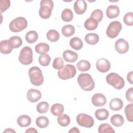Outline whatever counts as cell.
<instances>
[{"mask_svg": "<svg viewBox=\"0 0 133 133\" xmlns=\"http://www.w3.org/2000/svg\"><path fill=\"white\" fill-rule=\"evenodd\" d=\"M80 87L85 91H91L95 88V82L91 76L88 73H81L77 77Z\"/></svg>", "mask_w": 133, "mask_h": 133, "instance_id": "1", "label": "cell"}, {"mask_svg": "<svg viewBox=\"0 0 133 133\" xmlns=\"http://www.w3.org/2000/svg\"><path fill=\"white\" fill-rule=\"evenodd\" d=\"M31 83L35 86H40L44 82V77L41 69L37 66L31 68L28 72Z\"/></svg>", "mask_w": 133, "mask_h": 133, "instance_id": "2", "label": "cell"}, {"mask_svg": "<svg viewBox=\"0 0 133 133\" xmlns=\"http://www.w3.org/2000/svg\"><path fill=\"white\" fill-rule=\"evenodd\" d=\"M54 8V3L51 0H42L40 2L39 9V16L44 19H48L51 14Z\"/></svg>", "mask_w": 133, "mask_h": 133, "instance_id": "3", "label": "cell"}, {"mask_svg": "<svg viewBox=\"0 0 133 133\" xmlns=\"http://www.w3.org/2000/svg\"><path fill=\"white\" fill-rule=\"evenodd\" d=\"M107 82L116 89H122L125 85V82L122 77L118 74L112 72L106 76Z\"/></svg>", "mask_w": 133, "mask_h": 133, "instance_id": "4", "label": "cell"}, {"mask_svg": "<svg viewBox=\"0 0 133 133\" xmlns=\"http://www.w3.org/2000/svg\"><path fill=\"white\" fill-rule=\"evenodd\" d=\"M76 70L75 67L72 64H66L59 70L58 72V77L62 79L66 80L72 78L75 75Z\"/></svg>", "mask_w": 133, "mask_h": 133, "instance_id": "5", "label": "cell"}, {"mask_svg": "<svg viewBox=\"0 0 133 133\" xmlns=\"http://www.w3.org/2000/svg\"><path fill=\"white\" fill-rule=\"evenodd\" d=\"M28 25V22L24 17H19L9 23V29L12 32H19L25 29Z\"/></svg>", "mask_w": 133, "mask_h": 133, "instance_id": "6", "label": "cell"}, {"mask_svg": "<svg viewBox=\"0 0 133 133\" xmlns=\"http://www.w3.org/2000/svg\"><path fill=\"white\" fill-rule=\"evenodd\" d=\"M19 61L23 65H29L33 62V51L31 47H24L20 51Z\"/></svg>", "mask_w": 133, "mask_h": 133, "instance_id": "7", "label": "cell"}, {"mask_svg": "<svg viewBox=\"0 0 133 133\" xmlns=\"http://www.w3.org/2000/svg\"><path fill=\"white\" fill-rule=\"evenodd\" d=\"M122 28L121 22L117 21L111 22L108 25L106 30V34L108 37L114 38L116 37Z\"/></svg>", "mask_w": 133, "mask_h": 133, "instance_id": "8", "label": "cell"}, {"mask_svg": "<svg viewBox=\"0 0 133 133\" xmlns=\"http://www.w3.org/2000/svg\"><path fill=\"white\" fill-rule=\"evenodd\" d=\"M76 122L79 126L86 128H91L94 125L93 118L85 113L78 114L76 116Z\"/></svg>", "mask_w": 133, "mask_h": 133, "instance_id": "9", "label": "cell"}, {"mask_svg": "<svg viewBox=\"0 0 133 133\" xmlns=\"http://www.w3.org/2000/svg\"><path fill=\"white\" fill-rule=\"evenodd\" d=\"M115 48L119 54H123L128 51L129 44L125 39L119 38L115 42Z\"/></svg>", "mask_w": 133, "mask_h": 133, "instance_id": "10", "label": "cell"}, {"mask_svg": "<svg viewBox=\"0 0 133 133\" xmlns=\"http://www.w3.org/2000/svg\"><path fill=\"white\" fill-rule=\"evenodd\" d=\"M111 68L110 62L105 58H101L99 59L96 62V68L100 72L105 73Z\"/></svg>", "mask_w": 133, "mask_h": 133, "instance_id": "11", "label": "cell"}, {"mask_svg": "<svg viewBox=\"0 0 133 133\" xmlns=\"http://www.w3.org/2000/svg\"><path fill=\"white\" fill-rule=\"evenodd\" d=\"M42 97V94L39 90L35 89H30L27 91L26 98L28 100L32 103L38 101Z\"/></svg>", "mask_w": 133, "mask_h": 133, "instance_id": "12", "label": "cell"}, {"mask_svg": "<svg viewBox=\"0 0 133 133\" xmlns=\"http://www.w3.org/2000/svg\"><path fill=\"white\" fill-rule=\"evenodd\" d=\"M91 102L96 107H102L105 104L107 99L105 96L101 93L94 94L91 98Z\"/></svg>", "mask_w": 133, "mask_h": 133, "instance_id": "13", "label": "cell"}, {"mask_svg": "<svg viewBox=\"0 0 133 133\" xmlns=\"http://www.w3.org/2000/svg\"><path fill=\"white\" fill-rule=\"evenodd\" d=\"M87 5L84 0H77L74 4V9L75 12L78 15L84 14L87 9Z\"/></svg>", "mask_w": 133, "mask_h": 133, "instance_id": "14", "label": "cell"}, {"mask_svg": "<svg viewBox=\"0 0 133 133\" xmlns=\"http://www.w3.org/2000/svg\"><path fill=\"white\" fill-rule=\"evenodd\" d=\"M63 58L68 62H74L78 58V55L75 51L68 49L63 52Z\"/></svg>", "mask_w": 133, "mask_h": 133, "instance_id": "15", "label": "cell"}, {"mask_svg": "<svg viewBox=\"0 0 133 133\" xmlns=\"http://www.w3.org/2000/svg\"><path fill=\"white\" fill-rule=\"evenodd\" d=\"M14 48L12 47L9 39L3 40L0 43V51L3 54H10Z\"/></svg>", "mask_w": 133, "mask_h": 133, "instance_id": "16", "label": "cell"}, {"mask_svg": "<svg viewBox=\"0 0 133 133\" xmlns=\"http://www.w3.org/2000/svg\"><path fill=\"white\" fill-rule=\"evenodd\" d=\"M119 8L117 5H110L106 10L107 16L110 19L116 18L119 14Z\"/></svg>", "mask_w": 133, "mask_h": 133, "instance_id": "17", "label": "cell"}, {"mask_svg": "<svg viewBox=\"0 0 133 133\" xmlns=\"http://www.w3.org/2000/svg\"><path fill=\"white\" fill-rule=\"evenodd\" d=\"M123 107V101L118 98H114L111 100L109 103V107L112 111H119Z\"/></svg>", "mask_w": 133, "mask_h": 133, "instance_id": "18", "label": "cell"}, {"mask_svg": "<svg viewBox=\"0 0 133 133\" xmlns=\"http://www.w3.org/2000/svg\"><path fill=\"white\" fill-rule=\"evenodd\" d=\"M17 123L20 127H28L31 123V118L27 115H20L17 118Z\"/></svg>", "mask_w": 133, "mask_h": 133, "instance_id": "19", "label": "cell"}, {"mask_svg": "<svg viewBox=\"0 0 133 133\" xmlns=\"http://www.w3.org/2000/svg\"><path fill=\"white\" fill-rule=\"evenodd\" d=\"M85 40L89 45H95L99 42V37L98 34L94 33L87 34L85 36Z\"/></svg>", "mask_w": 133, "mask_h": 133, "instance_id": "20", "label": "cell"}, {"mask_svg": "<svg viewBox=\"0 0 133 133\" xmlns=\"http://www.w3.org/2000/svg\"><path fill=\"white\" fill-rule=\"evenodd\" d=\"M70 46L74 49L79 50L83 46V43L81 38L78 37H74L71 39L69 43Z\"/></svg>", "mask_w": 133, "mask_h": 133, "instance_id": "21", "label": "cell"}, {"mask_svg": "<svg viewBox=\"0 0 133 133\" xmlns=\"http://www.w3.org/2000/svg\"><path fill=\"white\" fill-rule=\"evenodd\" d=\"M110 121L111 124L115 127L122 126L124 123V119L123 117L120 114H114L111 117Z\"/></svg>", "mask_w": 133, "mask_h": 133, "instance_id": "22", "label": "cell"}, {"mask_svg": "<svg viewBox=\"0 0 133 133\" xmlns=\"http://www.w3.org/2000/svg\"><path fill=\"white\" fill-rule=\"evenodd\" d=\"M98 23L99 22L97 20L90 17L85 21L84 23V27L86 29L89 31L94 30L97 28Z\"/></svg>", "mask_w": 133, "mask_h": 133, "instance_id": "23", "label": "cell"}, {"mask_svg": "<svg viewBox=\"0 0 133 133\" xmlns=\"http://www.w3.org/2000/svg\"><path fill=\"white\" fill-rule=\"evenodd\" d=\"M95 115L97 119L99 121H104L108 118L109 112L107 109H100L96 111Z\"/></svg>", "mask_w": 133, "mask_h": 133, "instance_id": "24", "label": "cell"}, {"mask_svg": "<svg viewBox=\"0 0 133 133\" xmlns=\"http://www.w3.org/2000/svg\"><path fill=\"white\" fill-rule=\"evenodd\" d=\"M51 113L55 116H59L64 112V107L60 103H55L53 104L50 109Z\"/></svg>", "mask_w": 133, "mask_h": 133, "instance_id": "25", "label": "cell"}, {"mask_svg": "<svg viewBox=\"0 0 133 133\" xmlns=\"http://www.w3.org/2000/svg\"><path fill=\"white\" fill-rule=\"evenodd\" d=\"M35 51L39 54L43 55L46 54L49 50V46L45 43H40L35 46Z\"/></svg>", "mask_w": 133, "mask_h": 133, "instance_id": "26", "label": "cell"}, {"mask_svg": "<svg viewBox=\"0 0 133 133\" xmlns=\"http://www.w3.org/2000/svg\"><path fill=\"white\" fill-rule=\"evenodd\" d=\"M75 30L74 26L71 24H66L63 26L61 29L62 34L65 37H70L74 34Z\"/></svg>", "mask_w": 133, "mask_h": 133, "instance_id": "27", "label": "cell"}, {"mask_svg": "<svg viewBox=\"0 0 133 133\" xmlns=\"http://www.w3.org/2000/svg\"><path fill=\"white\" fill-rule=\"evenodd\" d=\"M76 68L79 71H87L90 68V63L87 60H81L76 64Z\"/></svg>", "mask_w": 133, "mask_h": 133, "instance_id": "28", "label": "cell"}, {"mask_svg": "<svg viewBox=\"0 0 133 133\" xmlns=\"http://www.w3.org/2000/svg\"><path fill=\"white\" fill-rule=\"evenodd\" d=\"M60 35L55 30H50L46 33V37L51 42H56L59 39Z\"/></svg>", "mask_w": 133, "mask_h": 133, "instance_id": "29", "label": "cell"}, {"mask_svg": "<svg viewBox=\"0 0 133 133\" xmlns=\"http://www.w3.org/2000/svg\"><path fill=\"white\" fill-rule=\"evenodd\" d=\"M38 37L37 33L33 30L27 32L25 35V39L28 43L32 44L36 42Z\"/></svg>", "mask_w": 133, "mask_h": 133, "instance_id": "30", "label": "cell"}, {"mask_svg": "<svg viewBox=\"0 0 133 133\" xmlns=\"http://www.w3.org/2000/svg\"><path fill=\"white\" fill-rule=\"evenodd\" d=\"M36 125L41 128H44L48 126L49 121L48 118L44 116H39L36 119Z\"/></svg>", "mask_w": 133, "mask_h": 133, "instance_id": "31", "label": "cell"}, {"mask_svg": "<svg viewBox=\"0 0 133 133\" xmlns=\"http://www.w3.org/2000/svg\"><path fill=\"white\" fill-rule=\"evenodd\" d=\"M61 19L64 22H70L73 18V14L72 11L68 8L64 9L61 13Z\"/></svg>", "mask_w": 133, "mask_h": 133, "instance_id": "32", "label": "cell"}, {"mask_svg": "<svg viewBox=\"0 0 133 133\" xmlns=\"http://www.w3.org/2000/svg\"><path fill=\"white\" fill-rule=\"evenodd\" d=\"M58 123L62 127H66L70 123V118L69 115L66 114H61L58 116Z\"/></svg>", "mask_w": 133, "mask_h": 133, "instance_id": "33", "label": "cell"}, {"mask_svg": "<svg viewBox=\"0 0 133 133\" xmlns=\"http://www.w3.org/2000/svg\"><path fill=\"white\" fill-rule=\"evenodd\" d=\"M98 132L99 133H114L115 131L110 125L107 123H103L99 126Z\"/></svg>", "mask_w": 133, "mask_h": 133, "instance_id": "34", "label": "cell"}, {"mask_svg": "<svg viewBox=\"0 0 133 133\" xmlns=\"http://www.w3.org/2000/svg\"><path fill=\"white\" fill-rule=\"evenodd\" d=\"M49 104L46 101H42L36 105V110L39 113H47L49 110Z\"/></svg>", "mask_w": 133, "mask_h": 133, "instance_id": "35", "label": "cell"}, {"mask_svg": "<svg viewBox=\"0 0 133 133\" xmlns=\"http://www.w3.org/2000/svg\"><path fill=\"white\" fill-rule=\"evenodd\" d=\"M50 60L51 58L49 55L47 54L41 55L38 57V62L42 66H48L50 63Z\"/></svg>", "mask_w": 133, "mask_h": 133, "instance_id": "36", "label": "cell"}, {"mask_svg": "<svg viewBox=\"0 0 133 133\" xmlns=\"http://www.w3.org/2000/svg\"><path fill=\"white\" fill-rule=\"evenodd\" d=\"M133 104L132 103H131L126 105L125 109V113L126 116L127 120L130 122L133 121Z\"/></svg>", "mask_w": 133, "mask_h": 133, "instance_id": "37", "label": "cell"}, {"mask_svg": "<svg viewBox=\"0 0 133 133\" xmlns=\"http://www.w3.org/2000/svg\"><path fill=\"white\" fill-rule=\"evenodd\" d=\"M14 48H19L22 44V40L21 37L18 36H14L9 39Z\"/></svg>", "mask_w": 133, "mask_h": 133, "instance_id": "38", "label": "cell"}, {"mask_svg": "<svg viewBox=\"0 0 133 133\" xmlns=\"http://www.w3.org/2000/svg\"><path fill=\"white\" fill-rule=\"evenodd\" d=\"M90 18H92L98 22H100L103 18V12L101 10L97 9L94 10L90 15Z\"/></svg>", "mask_w": 133, "mask_h": 133, "instance_id": "39", "label": "cell"}, {"mask_svg": "<svg viewBox=\"0 0 133 133\" xmlns=\"http://www.w3.org/2000/svg\"><path fill=\"white\" fill-rule=\"evenodd\" d=\"M64 62L62 58L60 57H56L52 63V67L56 70H60L63 67Z\"/></svg>", "mask_w": 133, "mask_h": 133, "instance_id": "40", "label": "cell"}, {"mask_svg": "<svg viewBox=\"0 0 133 133\" xmlns=\"http://www.w3.org/2000/svg\"><path fill=\"white\" fill-rule=\"evenodd\" d=\"M123 21L125 24L128 26L133 25V14L132 12H127L123 18Z\"/></svg>", "mask_w": 133, "mask_h": 133, "instance_id": "41", "label": "cell"}, {"mask_svg": "<svg viewBox=\"0 0 133 133\" xmlns=\"http://www.w3.org/2000/svg\"><path fill=\"white\" fill-rule=\"evenodd\" d=\"M0 3V12L2 14L9 8L10 6V2L9 0H1Z\"/></svg>", "mask_w": 133, "mask_h": 133, "instance_id": "42", "label": "cell"}, {"mask_svg": "<svg viewBox=\"0 0 133 133\" xmlns=\"http://www.w3.org/2000/svg\"><path fill=\"white\" fill-rule=\"evenodd\" d=\"M126 98L128 101L132 103L133 102V88L132 87L129 88L126 91Z\"/></svg>", "mask_w": 133, "mask_h": 133, "instance_id": "43", "label": "cell"}, {"mask_svg": "<svg viewBox=\"0 0 133 133\" xmlns=\"http://www.w3.org/2000/svg\"><path fill=\"white\" fill-rule=\"evenodd\" d=\"M132 76H133V72L132 71H130V72H129L127 75V81L131 84H133V82H132Z\"/></svg>", "mask_w": 133, "mask_h": 133, "instance_id": "44", "label": "cell"}, {"mask_svg": "<svg viewBox=\"0 0 133 133\" xmlns=\"http://www.w3.org/2000/svg\"><path fill=\"white\" fill-rule=\"evenodd\" d=\"M69 133H71V132H73V133H79L80 132V131L79 130V129L76 127H74L73 128H72L69 131Z\"/></svg>", "mask_w": 133, "mask_h": 133, "instance_id": "45", "label": "cell"}, {"mask_svg": "<svg viewBox=\"0 0 133 133\" xmlns=\"http://www.w3.org/2000/svg\"><path fill=\"white\" fill-rule=\"evenodd\" d=\"M25 132H26V133H27V132H37V130H36L35 129V128H34L31 127V128H28V129L25 131Z\"/></svg>", "mask_w": 133, "mask_h": 133, "instance_id": "46", "label": "cell"}, {"mask_svg": "<svg viewBox=\"0 0 133 133\" xmlns=\"http://www.w3.org/2000/svg\"><path fill=\"white\" fill-rule=\"evenodd\" d=\"M4 132H16V131L11 128H7L4 131Z\"/></svg>", "mask_w": 133, "mask_h": 133, "instance_id": "47", "label": "cell"}]
</instances>
